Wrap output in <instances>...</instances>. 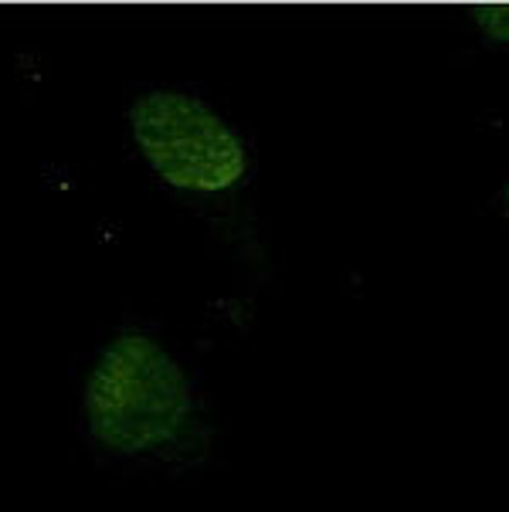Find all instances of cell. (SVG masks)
Returning a JSON list of instances; mask_svg holds the SVG:
<instances>
[{"instance_id":"1","label":"cell","mask_w":509,"mask_h":512,"mask_svg":"<svg viewBox=\"0 0 509 512\" xmlns=\"http://www.w3.org/2000/svg\"><path fill=\"white\" fill-rule=\"evenodd\" d=\"M99 465L184 475L211 465L218 421L201 377L157 329L119 326L92 357L79 404Z\"/></svg>"},{"instance_id":"4","label":"cell","mask_w":509,"mask_h":512,"mask_svg":"<svg viewBox=\"0 0 509 512\" xmlns=\"http://www.w3.org/2000/svg\"><path fill=\"white\" fill-rule=\"evenodd\" d=\"M489 207H493V214L496 218H503L509 221V173H506V180L496 187V194H493V201H489Z\"/></svg>"},{"instance_id":"3","label":"cell","mask_w":509,"mask_h":512,"mask_svg":"<svg viewBox=\"0 0 509 512\" xmlns=\"http://www.w3.org/2000/svg\"><path fill=\"white\" fill-rule=\"evenodd\" d=\"M469 21L486 45L509 48V4H479L469 7Z\"/></svg>"},{"instance_id":"2","label":"cell","mask_w":509,"mask_h":512,"mask_svg":"<svg viewBox=\"0 0 509 512\" xmlns=\"http://www.w3.org/2000/svg\"><path fill=\"white\" fill-rule=\"evenodd\" d=\"M126 126L153 180L191 201H235L255 180L248 133L194 85H140Z\"/></svg>"}]
</instances>
